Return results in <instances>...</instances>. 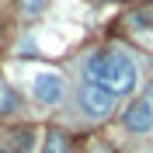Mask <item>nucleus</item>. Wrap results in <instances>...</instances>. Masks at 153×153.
Returning a JSON list of instances; mask_svg holds the SVG:
<instances>
[{
	"instance_id": "423d86ee",
	"label": "nucleus",
	"mask_w": 153,
	"mask_h": 153,
	"mask_svg": "<svg viewBox=\"0 0 153 153\" xmlns=\"http://www.w3.org/2000/svg\"><path fill=\"white\" fill-rule=\"evenodd\" d=\"M18 153H35V129L18 132Z\"/></svg>"
},
{
	"instance_id": "0eeeda50",
	"label": "nucleus",
	"mask_w": 153,
	"mask_h": 153,
	"mask_svg": "<svg viewBox=\"0 0 153 153\" xmlns=\"http://www.w3.org/2000/svg\"><path fill=\"white\" fill-rule=\"evenodd\" d=\"M45 153H66V136H63V132H52L45 139Z\"/></svg>"
},
{
	"instance_id": "6e6552de",
	"label": "nucleus",
	"mask_w": 153,
	"mask_h": 153,
	"mask_svg": "<svg viewBox=\"0 0 153 153\" xmlns=\"http://www.w3.org/2000/svg\"><path fill=\"white\" fill-rule=\"evenodd\" d=\"M45 0H25V14H42Z\"/></svg>"
},
{
	"instance_id": "1a4fd4ad",
	"label": "nucleus",
	"mask_w": 153,
	"mask_h": 153,
	"mask_svg": "<svg viewBox=\"0 0 153 153\" xmlns=\"http://www.w3.org/2000/svg\"><path fill=\"white\" fill-rule=\"evenodd\" d=\"M146 97H150V105H153V84H150V94H146Z\"/></svg>"
},
{
	"instance_id": "f03ea898",
	"label": "nucleus",
	"mask_w": 153,
	"mask_h": 153,
	"mask_svg": "<svg viewBox=\"0 0 153 153\" xmlns=\"http://www.w3.org/2000/svg\"><path fill=\"white\" fill-rule=\"evenodd\" d=\"M115 97H118V94H115L111 87L97 84V80H87V87L80 91V105H84V111H87V115L105 118V115L115 108Z\"/></svg>"
},
{
	"instance_id": "9d476101",
	"label": "nucleus",
	"mask_w": 153,
	"mask_h": 153,
	"mask_svg": "<svg viewBox=\"0 0 153 153\" xmlns=\"http://www.w3.org/2000/svg\"><path fill=\"white\" fill-rule=\"evenodd\" d=\"M0 153H10V150H4V146H0Z\"/></svg>"
},
{
	"instance_id": "f257e3e1",
	"label": "nucleus",
	"mask_w": 153,
	"mask_h": 153,
	"mask_svg": "<svg viewBox=\"0 0 153 153\" xmlns=\"http://www.w3.org/2000/svg\"><path fill=\"white\" fill-rule=\"evenodd\" d=\"M84 66H87V76L91 80L111 87L115 94H129L136 87V80H139L136 63L129 56H122V52H94V56H87Z\"/></svg>"
},
{
	"instance_id": "20e7f679",
	"label": "nucleus",
	"mask_w": 153,
	"mask_h": 153,
	"mask_svg": "<svg viewBox=\"0 0 153 153\" xmlns=\"http://www.w3.org/2000/svg\"><path fill=\"white\" fill-rule=\"evenodd\" d=\"M122 122H125V129H129V132H136V136L153 132V105H150V97H136L132 105L125 108Z\"/></svg>"
},
{
	"instance_id": "7ed1b4c3",
	"label": "nucleus",
	"mask_w": 153,
	"mask_h": 153,
	"mask_svg": "<svg viewBox=\"0 0 153 153\" xmlns=\"http://www.w3.org/2000/svg\"><path fill=\"white\" fill-rule=\"evenodd\" d=\"M31 94H35V101H42V105H59L63 94H66V80L59 73H52V70H38L35 80H31Z\"/></svg>"
},
{
	"instance_id": "39448f33",
	"label": "nucleus",
	"mask_w": 153,
	"mask_h": 153,
	"mask_svg": "<svg viewBox=\"0 0 153 153\" xmlns=\"http://www.w3.org/2000/svg\"><path fill=\"white\" fill-rule=\"evenodd\" d=\"M18 108H21V97L14 94V87L0 84V115H14Z\"/></svg>"
}]
</instances>
